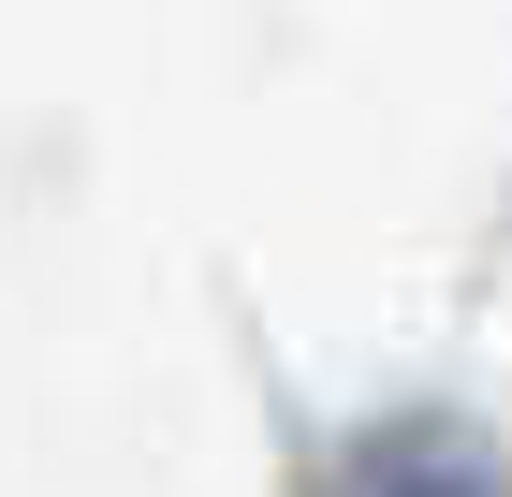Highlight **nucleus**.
<instances>
[{
	"instance_id": "f257e3e1",
	"label": "nucleus",
	"mask_w": 512,
	"mask_h": 497,
	"mask_svg": "<svg viewBox=\"0 0 512 497\" xmlns=\"http://www.w3.org/2000/svg\"><path fill=\"white\" fill-rule=\"evenodd\" d=\"M322 497H512V483H498L483 439H454V424H381V439L337 454V483H322Z\"/></svg>"
}]
</instances>
